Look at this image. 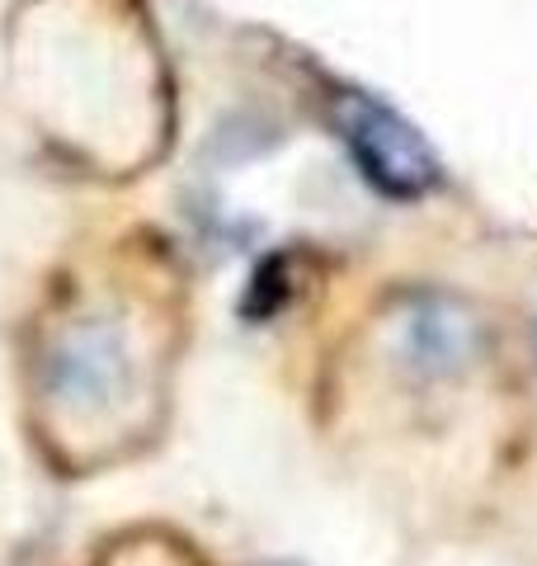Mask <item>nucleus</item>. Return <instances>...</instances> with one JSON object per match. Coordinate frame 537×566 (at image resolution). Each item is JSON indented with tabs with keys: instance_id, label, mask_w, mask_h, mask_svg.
I'll list each match as a JSON object with an SVG mask.
<instances>
[{
	"instance_id": "nucleus-1",
	"label": "nucleus",
	"mask_w": 537,
	"mask_h": 566,
	"mask_svg": "<svg viewBox=\"0 0 537 566\" xmlns=\"http://www.w3.org/2000/svg\"><path fill=\"white\" fill-rule=\"evenodd\" d=\"M335 128L345 137L354 166L364 170V180L387 193V199H420L439 180V161L429 151V142L397 118L387 104L368 95H345L335 99Z\"/></svg>"
},
{
	"instance_id": "nucleus-2",
	"label": "nucleus",
	"mask_w": 537,
	"mask_h": 566,
	"mask_svg": "<svg viewBox=\"0 0 537 566\" xmlns=\"http://www.w3.org/2000/svg\"><path fill=\"white\" fill-rule=\"evenodd\" d=\"M406 364L420 368L429 378H443L462 368L476 349V322L467 307H457L453 297H420L415 307L406 312Z\"/></svg>"
},
{
	"instance_id": "nucleus-3",
	"label": "nucleus",
	"mask_w": 537,
	"mask_h": 566,
	"mask_svg": "<svg viewBox=\"0 0 537 566\" xmlns=\"http://www.w3.org/2000/svg\"><path fill=\"white\" fill-rule=\"evenodd\" d=\"M123 374H128L123 340L104 326H85L52 349V387L71 401H109L123 387Z\"/></svg>"
},
{
	"instance_id": "nucleus-4",
	"label": "nucleus",
	"mask_w": 537,
	"mask_h": 566,
	"mask_svg": "<svg viewBox=\"0 0 537 566\" xmlns=\"http://www.w3.org/2000/svg\"><path fill=\"white\" fill-rule=\"evenodd\" d=\"M283 303H288V260H264L260 270H255V283L245 289V303L241 312L250 316H274Z\"/></svg>"
}]
</instances>
